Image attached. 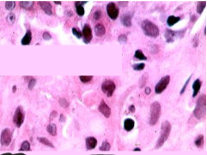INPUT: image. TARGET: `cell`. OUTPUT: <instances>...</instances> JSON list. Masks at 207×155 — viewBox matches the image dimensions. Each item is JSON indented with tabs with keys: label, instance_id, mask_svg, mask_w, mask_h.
Wrapping results in <instances>:
<instances>
[{
	"label": "cell",
	"instance_id": "4fadbf2b",
	"mask_svg": "<svg viewBox=\"0 0 207 155\" xmlns=\"http://www.w3.org/2000/svg\"><path fill=\"white\" fill-rule=\"evenodd\" d=\"M39 5L40 6V8L42 9L45 13L48 15V16H51L53 14V7H52V4H51L49 2H46V1H39L38 2Z\"/></svg>",
	"mask_w": 207,
	"mask_h": 155
},
{
	"label": "cell",
	"instance_id": "74e56055",
	"mask_svg": "<svg viewBox=\"0 0 207 155\" xmlns=\"http://www.w3.org/2000/svg\"><path fill=\"white\" fill-rule=\"evenodd\" d=\"M60 104L61 106H63L64 108H66L69 105V102L67 101L65 99H60Z\"/></svg>",
	"mask_w": 207,
	"mask_h": 155
},
{
	"label": "cell",
	"instance_id": "e575fe53",
	"mask_svg": "<svg viewBox=\"0 0 207 155\" xmlns=\"http://www.w3.org/2000/svg\"><path fill=\"white\" fill-rule=\"evenodd\" d=\"M101 16H102V13H101V11L100 10H97L95 11V13L93 14V18L94 20H100L101 18Z\"/></svg>",
	"mask_w": 207,
	"mask_h": 155
},
{
	"label": "cell",
	"instance_id": "d590c367",
	"mask_svg": "<svg viewBox=\"0 0 207 155\" xmlns=\"http://www.w3.org/2000/svg\"><path fill=\"white\" fill-rule=\"evenodd\" d=\"M118 41H119L121 45L126 44L127 41V35H125V34H120V36H119V38H118Z\"/></svg>",
	"mask_w": 207,
	"mask_h": 155
},
{
	"label": "cell",
	"instance_id": "cb8c5ba5",
	"mask_svg": "<svg viewBox=\"0 0 207 155\" xmlns=\"http://www.w3.org/2000/svg\"><path fill=\"white\" fill-rule=\"evenodd\" d=\"M34 3L33 1H21L20 7L24 10H30L34 6Z\"/></svg>",
	"mask_w": 207,
	"mask_h": 155
},
{
	"label": "cell",
	"instance_id": "30bf717a",
	"mask_svg": "<svg viewBox=\"0 0 207 155\" xmlns=\"http://www.w3.org/2000/svg\"><path fill=\"white\" fill-rule=\"evenodd\" d=\"M107 16L109 17L112 20H116L119 17L120 10L116 6V4L114 3H109L107 5Z\"/></svg>",
	"mask_w": 207,
	"mask_h": 155
},
{
	"label": "cell",
	"instance_id": "2e32d148",
	"mask_svg": "<svg viewBox=\"0 0 207 155\" xmlns=\"http://www.w3.org/2000/svg\"><path fill=\"white\" fill-rule=\"evenodd\" d=\"M134 126H135V122H134L133 119H132V118H127V119L124 121V128H125L126 131H132V130L133 129Z\"/></svg>",
	"mask_w": 207,
	"mask_h": 155
},
{
	"label": "cell",
	"instance_id": "d6986e66",
	"mask_svg": "<svg viewBox=\"0 0 207 155\" xmlns=\"http://www.w3.org/2000/svg\"><path fill=\"white\" fill-rule=\"evenodd\" d=\"M85 3H87V2H79V1L75 2V7H76V10H77V14L79 17H83L84 13H85L84 5H83Z\"/></svg>",
	"mask_w": 207,
	"mask_h": 155
},
{
	"label": "cell",
	"instance_id": "52a82bcc",
	"mask_svg": "<svg viewBox=\"0 0 207 155\" xmlns=\"http://www.w3.org/2000/svg\"><path fill=\"white\" fill-rule=\"evenodd\" d=\"M169 82H170V76L169 75H165L163 77L161 78L160 81L157 82V84L155 87L156 94H162L167 88L168 85L169 84Z\"/></svg>",
	"mask_w": 207,
	"mask_h": 155
},
{
	"label": "cell",
	"instance_id": "83f0119b",
	"mask_svg": "<svg viewBox=\"0 0 207 155\" xmlns=\"http://www.w3.org/2000/svg\"><path fill=\"white\" fill-rule=\"evenodd\" d=\"M79 79H80L82 82L88 83V82L92 81L93 76H92V75H80V76H79Z\"/></svg>",
	"mask_w": 207,
	"mask_h": 155
},
{
	"label": "cell",
	"instance_id": "8fae6325",
	"mask_svg": "<svg viewBox=\"0 0 207 155\" xmlns=\"http://www.w3.org/2000/svg\"><path fill=\"white\" fill-rule=\"evenodd\" d=\"M82 35L84 37V42L85 44H89L90 43V41H92V39H93L92 29L89 24H85L84 26L83 30H82Z\"/></svg>",
	"mask_w": 207,
	"mask_h": 155
},
{
	"label": "cell",
	"instance_id": "d6a6232c",
	"mask_svg": "<svg viewBox=\"0 0 207 155\" xmlns=\"http://www.w3.org/2000/svg\"><path fill=\"white\" fill-rule=\"evenodd\" d=\"M15 21H16V16H15V14H9L8 17H7V22H8L10 25H12V24H14V22H15Z\"/></svg>",
	"mask_w": 207,
	"mask_h": 155
},
{
	"label": "cell",
	"instance_id": "e0dca14e",
	"mask_svg": "<svg viewBox=\"0 0 207 155\" xmlns=\"http://www.w3.org/2000/svg\"><path fill=\"white\" fill-rule=\"evenodd\" d=\"M95 33L98 37H101L104 34H106V27H104L103 24L97 23L95 26Z\"/></svg>",
	"mask_w": 207,
	"mask_h": 155
},
{
	"label": "cell",
	"instance_id": "5b68a950",
	"mask_svg": "<svg viewBox=\"0 0 207 155\" xmlns=\"http://www.w3.org/2000/svg\"><path fill=\"white\" fill-rule=\"evenodd\" d=\"M115 89H116V85L114 83V81L109 79L105 80L101 84V91L103 92L104 94H106L108 98L113 96Z\"/></svg>",
	"mask_w": 207,
	"mask_h": 155
},
{
	"label": "cell",
	"instance_id": "d4e9b609",
	"mask_svg": "<svg viewBox=\"0 0 207 155\" xmlns=\"http://www.w3.org/2000/svg\"><path fill=\"white\" fill-rule=\"evenodd\" d=\"M134 57L138 60H147V57L144 54V52L141 50H137L134 53Z\"/></svg>",
	"mask_w": 207,
	"mask_h": 155
},
{
	"label": "cell",
	"instance_id": "ee69618b",
	"mask_svg": "<svg viewBox=\"0 0 207 155\" xmlns=\"http://www.w3.org/2000/svg\"><path fill=\"white\" fill-rule=\"evenodd\" d=\"M64 120H65V117L63 116V114L61 115V117H60V122H64Z\"/></svg>",
	"mask_w": 207,
	"mask_h": 155
},
{
	"label": "cell",
	"instance_id": "bcb514c9",
	"mask_svg": "<svg viewBox=\"0 0 207 155\" xmlns=\"http://www.w3.org/2000/svg\"><path fill=\"white\" fill-rule=\"evenodd\" d=\"M54 3H58V4H61V2H59V1H55V2H54Z\"/></svg>",
	"mask_w": 207,
	"mask_h": 155
},
{
	"label": "cell",
	"instance_id": "8d00e7d4",
	"mask_svg": "<svg viewBox=\"0 0 207 155\" xmlns=\"http://www.w3.org/2000/svg\"><path fill=\"white\" fill-rule=\"evenodd\" d=\"M191 78H192V75H190V76H189V78H188V79H187V81L185 82V84H184L183 88H181V90H180V94H184V92H185V90H186V88H187V85H188V83H189V81H190Z\"/></svg>",
	"mask_w": 207,
	"mask_h": 155
},
{
	"label": "cell",
	"instance_id": "f546056e",
	"mask_svg": "<svg viewBox=\"0 0 207 155\" xmlns=\"http://www.w3.org/2000/svg\"><path fill=\"white\" fill-rule=\"evenodd\" d=\"M110 148L111 146L110 144H109V142H104L102 144H101V146L100 147V150L101 151H109L110 150Z\"/></svg>",
	"mask_w": 207,
	"mask_h": 155
},
{
	"label": "cell",
	"instance_id": "4316f807",
	"mask_svg": "<svg viewBox=\"0 0 207 155\" xmlns=\"http://www.w3.org/2000/svg\"><path fill=\"white\" fill-rule=\"evenodd\" d=\"M206 6V2L205 1H200V2H198L197 5V13L201 15L204 11V8Z\"/></svg>",
	"mask_w": 207,
	"mask_h": 155
},
{
	"label": "cell",
	"instance_id": "277c9868",
	"mask_svg": "<svg viewBox=\"0 0 207 155\" xmlns=\"http://www.w3.org/2000/svg\"><path fill=\"white\" fill-rule=\"evenodd\" d=\"M162 107L159 102L155 101L150 104V124L154 126L157 124L161 117Z\"/></svg>",
	"mask_w": 207,
	"mask_h": 155
},
{
	"label": "cell",
	"instance_id": "7c38bea8",
	"mask_svg": "<svg viewBox=\"0 0 207 155\" xmlns=\"http://www.w3.org/2000/svg\"><path fill=\"white\" fill-rule=\"evenodd\" d=\"M98 110H99V111H100L101 114L103 115L105 118H108L111 116L110 107L107 105V103L104 101L103 99L101 101L100 104H99V107H98Z\"/></svg>",
	"mask_w": 207,
	"mask_h": 155
},
{
	"label": "cell",
	"instance_id": "836d02e7",
	"mask_svg": "<svg viewBox=\"0 0 207 155\" xmlns=\"http://www.w3.org/2000/svg\"><path fill=\"white\" fill-rule=\"evenodd\" d=\"M71 31H72V34H73L77 39H81L82 36H83V35H82V32H81V31L79 30V28H77V27H73Z\"/></svg>",
	"mask_w": 207,
	"mask_h": 155
},
{
	"label": "cell",
	"instance_id": "3957f363",
	"mask_svg": "<svg viewBox=\"0 0 207 155\" xmlns=\"http://www.w3.org/2000/svg\"><path fill=\"white\" fill-rule=\"evenodd\" d=\"M171 128H172V126H171V124L168 121H164L162 124V126H161V135L159 139H158V141H157L156 148H162L165 142L167 141L168 136L170 135Z\"/></svg>",
	"mask_w": 207,
	"mask_h": 155
},
{
	"label": "cell",
	"instance_id": "4dcf8cb0",
	"mask_svg": "<svg viewBox=\"0 0 207 155\" xmlns=\"http://www.w3.org/2000/svg\"><path fill=\"white\" fill-rule=\"evenodd\" d=\"M16 6V3L14 1H6L5 2V8L8 10H12Z\"/></svg>",
	"mask_w": 207,
	"mask_h": 155
},
{
	"label": "cell",
	"instance_id": "484cf974",
	"mask_svg": "<svg viewBox=\"0 0 207 155\" xmlns=\"http://www.w3.org/2000/svg\"><path fill=\"white\" fill-rule=\"evenodd\" d=\"M38 141L42 143L44 145H46L47 147H49V148H54V145L52 143V142L48 140V139L45 138V137H38Z\"/></svg>",
	"mask_w": 207,
	"mask_h": 155
},
{
	"label": "cell",
	"instance_id": "8992f818",
	"mask_svg": "<svg viewBox=\"0 0 207 155\" xmlns=\"http://www.w3.org/2000/svg\"><path fill=\"white\" fill-rule=\"evenodd\" d=\"M24 118H25V113H24L23 108L22 106H18L17 110L15 111L13 116V123L17 128H20L22 124H23Z\"/></svg>",
	"mask_w": 207,
	"mask_h": 155
},
{
	"label": "cell",
	"instance_id": "ac0fdd59",
	"mask_svg": "<svg viewBox=\"0 0 207 155\" xmlns=\"http://www.w3.org/2000/svg\"><path fill=\"white\" fill-rule=\"evenodd\" d=\"M31 41H32V33H31V31L28 29L26 32V34L23 36V38L22 39V41H21V44L23 45V46H28V45L31 43Z\"/></svg>",
	"mask_w": 207,
	"mask_h": 155
},
{
	"label": "cell",
	"instance_id": "44dd1931",
	"mask_svg": "<svg viewBox=\"0 0 207 155\" xmlns=\"http://www.w3.org/2000/svg\"><path fill=\"white\" fill-rule=\"evenodd\" d=\"M180 21V17H174V16H169L167 19V24L169 27L174 26V24H176L178 22Z\"/></svg>",
	"mask_w": 207,
	"mask_h": 155
},
{
	"label": "cell",
	"instance_id": "f1b7e54d",
	"mask_svg": "<svg viewBox=\"0 0 207 155\" xmlns=\"http://www.w3.org/2000/svg\"><path fill=\"white\" fill-rule=\"evenodd\" d=\"M29 150H30V143L28 142V141H24V142L22 143L20 151H29Z\"/></svg>",
	"mask_w": 207,
	"mask_h": 155
},
{
	"label": "cell",
	"instance_id": "7a4b0ae2",
	"mask_svg": "<svg viewBox=\"0 0 207 155\" xmlns=\"http://www.w3.org/2000/svg\"><path fill=\"white\" fill-rule=\"evenodd\" d=\"M205 114H206V96L205 94H202L198 99L196 107L194 111V115L197 119L201 120L204 118Z\"/></svg>",
	"mask_w": 207,
	"mask_h": 155
},
{
	"label": "cell",
	"instance_id": "ffe728a7",
	"mask_svg": "<svg viewBox=\"0 0 207 155\" xmlns=\"http://www.w3.org/2000/svg\"><path fill=\"white\" fill-rule=\"evenodd\" d=\"M201 86H202V81L199 80V79H197L195 80V81L193 84V90H194V94H193V97H196L199 94V92L200 90Z\"/></svg>",
	"mask_w": 207,
	"mask_h": 155
},
{
	"label": "cell",
	"instance_id": "9c48e42d",
	"mask_svg": "<svg viewBox=\"0 0 207 155\" xmlns=\"http://www.w3.org/2000/svg\"><path fill=\"white\" fill-rule=\"evenodd\" d=\"M12 140V133L10 131V128H4L3 129V131L1 132V135H0V143L3 146H9Z\"/></svg>",
	"mask_w": 207,
	"mask_h": 155
},
{
	"label": "cell",
	"instance_id": "7402d4cb",
	"mask_svg": "<svg viewBox=\"0 0 207 155\" xmlns=\"http://www.w3.org/2000/svg\"><path fill=\"white\" fill-rule=\"evenodd\" d=\"M195 145L198 148H202L204 147V135H198L197 138L195 139Z\"/></svg>",
	"mask_w": 207,
	"mask_h": 155
},
{
	"label": "cell",
	"instance_id": "6da1fadb",
	"mask_svg": "<svg viewBox=\"0 0 207 155\" xmlns=\"http://www.w3.org/2000/svg\"><path fill=\"white\" fill-rule=\"evenodd\" d=\"M144 34L150 38H157L159 35V27L150 20H144L141 23Z\"/></svg>",
	"mask_w": 207,
	"mask_h": 155
},
{
	"label": "cell",
	"instance_id": "b9f144b4",
	"mask_svg": "<svg viewBox=\"0 0 207 155\" xmlns=\"http://www.w3.org/2000/svg\"><path fill=\"white\" fill-rule=\"evenodd\" d=\"M196 20H197L196 16H195V15H192V16H191V22H195Z\"/></svg>",
	"mask_w": 207,
	"mask_h": 155
},
{
	"label": "cell",
	"instance_id": "f35d334b",
	"mask_svg": "<svg viewBox=\"0 0 207 155\" xmlns=\"http://www.w3.org/2000/svg\"><path fill=\"white\" fill-rule=\"evenodd\" d=\"M35 83H36V80L34 79V78H32V79L29 80V81H28V88H29V89H33V88L34 87Z\"/></svg>",
	"mask_w": 207,
	"mask_h": 155
},
{
	"label": "cell",
	"instance_id": "f6af8a7d",
	"mask_svg": "<svg viewBox=\"0 0 207 155\" xmlns=\"http://www.w3.org/2000/svg\"><path fill=\"white\" fill-rule=\"evenodd\" d=\"M12 91H13V93L17 91V87H16V86H14L13 87V90H12Z\"/></svg>",
	"mask_w": 207,
	"mask_h": 155
},
{
	"label": "cell",
	"instance_id": "9a60e30c",
	"mask_svg": "<svg viewBox=\"0 0 207 155\" xmlns=\"http://www.w3.org/2000/svg\"><path fill=\"white\" fill-rule=\"evenodd\" d=\"M85 143H86V148L88 150H92V149L96 148V147L97 145V140L95 137H87L85 140Z\"/></svg>",
	"mask_w": 207,
	"mask_h": 155
},
{
	"label": "cell",
	"instance_id": "ab89813d",
	"mask_svg": "<svg viewBox=\"0 0 207 155\" xmlns=\"http://www.w3.org/2000/svg\"><path fill=\"white\" fill-rule=\"evenodd\" d=\"M42 36H43V39L45 41H49V40L52 39V36H51V34L48 32H44Z\"/></svg>",
	"mask_w": 207,
	"mask_h": 155
},
{
	"label": "cell",
	"instance_id": "ba28073f",
	"mask_svg": "<svg viewBox=\"0 0 207 155\" xmlns=\"http://www.w3.org/2000/svg\"><path fill=\"white\" fill-rule=\"evenodd\" d=\"M187 29H183L181 31H173L170 29H166L165 30V38H166V42L167 43H172L174 41V38L175 37H183L184 34H185V31Z\"/></svg>",
	"mask_w": 207,
	"mask_h": 155
},
{
	"label": "cell",
	"instance_id": "1f68e13d",
	"mask_svg": "<svg viewBox=\"0 0 207 155\" xmlns=\"http://www.w3.org/2000/svg\"><path fill=\"white\" fill-rule=\"evenodd\" d=\"M144 67H145V64H143V63H141V64H136L132 65V69L136 71L143 70L144 69Z\"/></svg>",
	"mask_w": 207,
	"mask_h": 155
},
{
	"label": "cell",
	"instance_id": "60d3db41",
	"mask_svg": "<svg viewBox=\"0 0 207 155\" xmlns=\"http://www.w3.org/2000/svg\"><path fill=\"white\" fill-rule=\"evenodd\" d=\"M150 92H151V89H150V87H146V88H145V94H150Z\"/></svg>",
	"mask_w": 207,
	"mask_h": 155
},
{
	"label": "cell",
	"instance_id": "7bdbcfd3",
	"mask_svg": "<svg viewBox=\"0 0 207 155\" xmlns=\"http://www.w3.org/2000/svg\"><path fill=\"white\" fill-rule=\"evenodd\" d=\"M129 111H132V112H134V111H135V107H134V105H131L130 107H129Z\"/></svg>",
	"mask_w": 207,
	"mask_h": 155
},
{
	"label": "cell",
	"instance_id": "5bb4252c",
	"mask_svg": "<svg viewBox=\"0 0 207 155\" xmlns=\"http://www.w3.org/2000/svg\"><path fill=\"white\" fill-rule=\"evenodd\" d=\"M120 21H121V23L123 24V26L130 27L132 26V15L131 13L124 14L120 18Z\"/></svg>",
	"mask_w": 207,
	"mask_h": 155
},
{
	"label": "cell",
	"instance_id": "603a6c76",
	"mask_svg": "<svg viewBox=\"0 0 207 155\" xmlns=\"http://www.w3.org/2000/svg\"><path fill=\"white\" fill-rule=\"evenodd\" d=\"M47 130L52 136H55L57 135V126L54 124H50L47 125Z\"/></svg>",
	"mask_w": 207,
	"mask_h": 155
}]
</instances>
